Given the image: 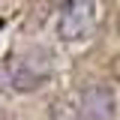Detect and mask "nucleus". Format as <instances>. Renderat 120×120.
Wrapping results in <instances>:
<instances>
[{
	"label": "nucleus",
	"mask_w": 120,
	"mask_h": 120,
	"mask_svg": "<svg viewBox=\"0 0 120 120\" xmlns=\"http://www.w3.org/2000/svg\"><path fill=\"white\" fill-rule=\"evenodd\" d=\"M51 69H54L51 51L33 45V48H27V51H21V54H15L9 60V84L15 90H21V93H30V90L45 84Z\"/></svg>",
	"instance_id": "nucleus-1"
},
{
	"label": "nucleus",
	"mask_w": 120,
	"mask_h": 120,
	"mask_svg": "<svg viewBox=\"0 0 120 120\" xmlns=\"http://www.w3.org/2000/svg\"><path fill=\"white\" fill-rule=\"evenodd\" d=\"M96 24V3L93 0H63L57 15V33L66 42L87 39Z\"/></svg>",
	"instance_id": "nucleus-2"
},
{
	"label": "nucleus",
	"mask_w": 120,
	"mask_h": 120,
	"mask_svg": "<svg viewBox=\"0 0 120 120\" xmlns=\"http://www.w3.org/2000/svg\"><path fill=\"white\" fill-rule=\"evenodd\" d=\"M117 102L108 87H87L78 99V120H114Z\"/></svg>",
	"instance_id": "nucleus-3"
},
{
	"label": "nucleus",
	"mask_w": 120,
	"mask_h": 120,
	"mask_svg": "<svg viewBox=\"0 0 120 120\" xmlns=\"http://www.w3.org/2000/svg\"><path fill=\"white\" fill-rule=\"evenodd\" d=\"M51 120H78V102L66 99V96L54 99V105H51Z\"/></svg>",
	"instance_id": "nucleus-4"
},
{
	"label": "nucleus",
	"mask_w": 120,
	"mask_h": 120,
	"mask_svg": "<svg viewBox=\"0 0 120 120\" xmlns=\"http://www.w3.org/2000/svg\"><path fill=\"white\" fill-rule=\"evenodd\" d=\"M111 75H114V78L120 81V54H117L114 60H111Z\"/></svg>",
	"instance_id": "nucleus-5"
}]
</instances>
